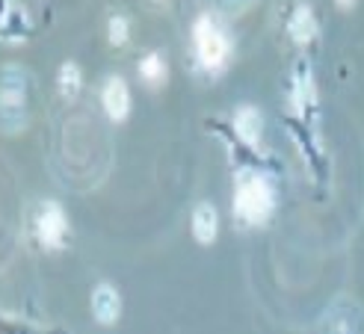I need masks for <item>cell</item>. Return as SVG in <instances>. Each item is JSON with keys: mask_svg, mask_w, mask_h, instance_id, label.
I'll return each instance as SVG.
<instances>
[{"mask_svg": "<svg viewBox=\"0 0 364 334\" xmlns=\"http://www.w3.org/2000/svg\"><path fill=\"white\" fill-rule=\"evenodd\" d=\"M36 237L45 249H63L68 237V219L60 201H42L36 213Z\"/></svg>", "mask_w": 364, "mask_h": 334, "instance_id": "obj_4", "label": "cell"}, {"mask_svg": "<svg viewBox=\"0 0 364 334\" xmlns=\"http://www.w3.org/2000/svg\"><path fill=\"white\" fill-rule=\"evenodd\" d=\"M320 334H364L361 308L350 299H338L320 323Z\"/></svg>", "mask_w": 364, "mask_h": 334, "instance_id": "obj_5", "label": "cell"}, {"mask_svg": "<svg viewBox=\"0 0 364 334\" xmlns=\"http://www.w3.org/2000/svg\"><path fill=\"white\" fill-rule=\"evenodd\" d=\"M216 234H220V216H216V208L208 201H198L193 210V237L202 246H210Z\"/></svg>", "mask_w": 364, "mask_h": 334, "instance_id": "obj_8", "label": "cell"}, {"mask_svg": "<svg viewBox=\"0 0 364 334\" xmlns=\"http://www.w3.org/2000/svg\"><path fill=\"white\" fill-rule=\"evenodd\" d=\"M272 208H276V195H272L267 178L243 172L237 178V190H234V216L246 225H261L269 219Z\"/></svg>", "mask_w": 364, "mask_h": 334, "instance_id": "obj_2", "label": "cell"}, {"mask_svg": "<svg viewBox=\"0 0 364 334\" xmlns=\"http://www.w3.org/2000/svg\"><path fill=\"white\" fill-rule=\"evenodd\" d=\"M127 39H131V21H127V15L113 12L110 21H107V42L113 48H124Z\"/></svg>", "mask_w": 364, "mask_h": 334, "instance_id": "obj_13", "label": "cell"}, {"mask_svg": "<svg viewBox=\"0 0 364 334\" xmlns=\"http://www.w3.org/2000/svg\"><path fill=\"white\" fill-rule=\"evenodd\" d=\"M101 107L110 122H124L127 113H131V89H127V80L119 77V74H110L101 86Z\"/></svg>", "mask_w": 364, "mask_h": 334, "instance_id": "obj_6", "label": "cell"}, {"mask_svg": "<svg viewBox=\"0 0 364 334\" xmlns=\"http://www.w3.org/2000/svg\"><path fill=\"white\" fill-rule=\"evenodd\" d=\"M92 317L101 325H113L122 317V296L116 293V287L110 284H101L92 293Z\"/></svg>", "mask_w": 364, "mask_h": 334, "instance_id": "obj_7", "label": "cell"}, {"mask_svg": "<svg viewBox=\"0 0 364 334\" xmlns=\"http://www.w3.org/2000/svg\"><path fill=\"white\" fill-rule=\"evenodd\" d=\"M27 71L6 65L0 74V131L18 134L27 127Z\"/></svg>", "mask_w": 364, "mask_h": 334, "instance_id": "obj_3", "label": "cell"}, {"mask_svg": "<svg viewBox=\"0 0 364 334\" xmlns=\"http://www.w3.org/2000/svg\"><path fill=\"white\" fill-rule=\"evenodd\" d=\"M234 131H237V136L249 148H258V139H261V113L255 107H240L237 113H234Z\"/></svg>", "mask_w": 364, "mask_h": 334, "instance_id": "obj_9", "label": "cell"}, {"mask_svg": "<svg viewBox=\"0 0 364 334\" xmlns=\"http://www.w3.org/2000/svg\"><path fill=\"white\" fill-rule=\"evenodd\" d=\"M80 86H83V74H80V65L77 63H63L60 65V74H57V92L71 101L80 95Z\"/></svg>", "mask_w": 364, "mask_h": 334, "instance_id": "obj_11", "label": "cell"}, {"mask_svg": "<svg viewBox=\"0 0 364 334\" xmlns=\"http://www.w3.org/2000/svg\"><path fill=\"white\" fill-rule=\"evenodd\" d=\"M193 45L198 63L208 71H223L231 60V36L210 12H202L193 21Z\"/></svg>", "mask_w": 364, "mask_h": 334, "instance_id": "obj_1", "label": "cell"}, {"mask_svg": "<svg viewBox=\"0 0 364 334\" xmlns=\"http://www.w3.org/2000/svg\"><path fill=\"white\" fill-rule=\"evenodd\" d=\"M338 4H341V6H353V4H355V0H338Z\"/></svg>", "mask_w": 364, "mask_h": 334, "instance_id": "obj_16", "label": "cell"}, {"mask_svg": "<svg viewBox=\"0 0 364 334\" xmlns=\"http://www.w3.org/2000/svg\"><path fill=\"white\" fill-rule=\"evenodd\" d=\"M314 33H317V24H314V15L308 6H299L294 12V18H290V36H294V42L296 45H308L314 39Z\"/></svg>", "mask_w": 364, "mask_h": 334, "instance_id": "obj_12", "label": "cell"}, {"mask_svg": "<svg viewBox=\"0 0 364 334\" xmlns=\"http://www.w3.org/2000/svg\"><path fill=\"white\" fill-rule=\"evenodd\" d=\"M225 4H231V6H243V4H249V0H225Z\"/></svg>", "mask_w": 364, "mask_h": 334, "instance_id": "obj_14", "label": "cell"}, {"mask_svg": "<svg viewBox=\"0 0 364 334\" xmlns=\"http://www.w3.org/2000/svg\"><path fill=\"white\" fill-rule=\"evenodd\" d=\"M149 4H151V6H166L169 0H149Z\"/></svg>", "mask_w": 364, "mask_h": 334, "instance_id": "obj_15", "label": "cell"}, {"mask_svg": "<svg viewBox=\"0 0 364 334\" xmlns=\"http://www.w3.org/2000/svg\"><path fill=\"white\" fill-rule=\"evenodd\" d=\"M166 74H169V65H166V60H163V53L151 50L139 60V77H142L145 86H151V89L163 86L166 83Z\"/></svg>", "mask_w": 364, "mask_h": 334, "instance_id": "obj_10", "label": "cell"}]
</instances>
